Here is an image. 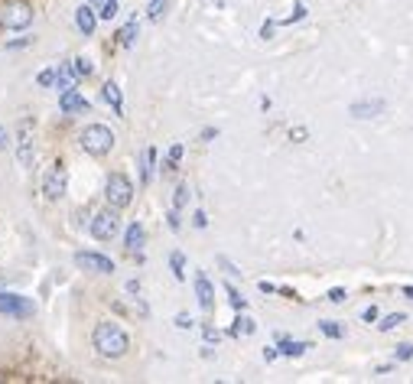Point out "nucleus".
Returning a JSON list of instances; mask_svg holds the SVG:
<instances>
[{"mask_svg":"<svg viewBox=\"0 0 413 384\" xmlns=\"http://www.w3.org/2000/svg\"><path fill=\"white\" fill-rule=\"evenodd\" d=\"M218 264H222V267H225V271H228V273H241V271H238V267H235V264L228 261L225 254H218Z\"/></svg>","mask_w":413,"mask_h":384,"instance_id":"f704fd0d","label":"nucleus"},{"mask_svg":"<svg viewBox=\"0 0 413 384\" xmlns=\"http://www.w3.org/2000/svg\"><path fill=\"white\" fill-rule=\"evenodd\" d=\"M75 267L92 271V273H114V261L111 257H104V254H98V251H78Z\"/></svg>","mask_w":413,"mask_h":384,"instance_id":"1a4fd4ad","label":"nucleus"},{"mask_svg":"<svg viewBox=\"0 0 413 384\" xmlns=\"http://www.w3.org/2000/svg\"><path fill=\"white\" fill-rule=\"evenodd\" d=\"M7 143H10V131L7 127H0V150H7Z\"/></svg>","mask_w":413,"mask_h":384,"instance_id":"79ce46f5","label":"nucleus"},{"mask_svg":"<svg viewBox=\"0 0 413 384\" xmlns=\"http://www.w3.org/2000/svg\"><path fill=\"white\" fill-rule=\"evenodd\" d=\"M394 358H397V362H410V358H413V342H404V346H397Z\"/></svg>","mask_w":413,"mask_h":384,"instance_id":"c756f323","label":"nucleus"},{"mask_svg":"<svg viewBox=\"0 0 413 384\" xmlns=\"http://www.w3.org/2000/svg\"><path fill=\"white\" fill-rule=\"evenodd\" d=\"M179 159H182V143H173V147H169V153H166V163H163V166L173 173V169L179 166Z\"/></svg>","mask_w":413,"mask_h":384,"instance_id":"b1692460","label":"nucleus"},{"mask_svg":"<svg viewBox=\"0 0 413 384\" xmlns=\"http://www.w3.org/2000/svg\"><path fill=\"white\" fill-rule=\"evenodd\" d=\"M33 23V7L23 0H7L0 10V27L3 29H27Z\"/></svg>","mask_w":413,"mask_h":384,"instance_id":"20e7f679","label":"nucleus"},{"mask_svg":"<svg viewBox=\"0 0 413 384\" xmlns=\"http://www.w3.org/2000/svg\"><path fill=\"white\" fill-rule=\"evenodd\" d=\"M345 297H348V293L342 290V287H332V290H329V300L332 303H345Z\"/></svg>","mask_w":413,"mask_h":384,"instance_id":"473e14b6","label":"nucleus"},{"mask_svg":"<svg viewBox=\"0 0 413 384\" xmlns=\"http://www.w3.org/2000/svg\"><path fill=\"white\" fill-rule=\"evenodd\" d=\"M78 69V76H92V66H88V59H72Z\"/></svg>","mask_w":413,"mask_h":384,"instance_id":"72a5a7b5","label":"nucleus"},{"mask_svg":"<svg viewBox=\"0 0 413 384\" xmlns=\"http://www.w3.org/2000/svg\"><path fill=\"white\" fill-rule=\"evenodd\" d=\"M361 319H365V322H375V319H377V306H368L365 313H361Z\"/></svg>","mask_w":413,"mask_h":384,"instance_id":"e433bc0d","label":"nucleus"},{"mask_svg":"<svg viewBox=\"0 0 413 384\" xmlns=\"http://www.w3.org/2000/svg\"><path fill=\"white\" fill-rule=\"evenodd\" d=\"M381 111H384V101H381V98H375V101H355V104H352V114H355V118H377Z\"/></svg>","mask_w":413,"mask_h":384,"instance_id":"dca6fc26","label":"nucleus"},{"mask_svg":"<svg viewBox=\"0 0 413 384\" xmlns=\"http://www.w3.org/2000/svg\"><path fill=\"white\" fill-rule=\"evenodd\" d=\"M202 332H205V339H208V342H218V332H215V329H212V326H205V329H202Z\"/></svg>","mask_w":413,"mask_h":384,"instance_id":"c03bdc74","label":"nucleus"},{"mask_svg":"<svg viewBox=\"0 0 413 384\" xmlns=\"http://www.w3.org/2000/svg\"><path fill=\"white\" fill-rule=\"evenodd\" d=\"M153 163H157V150H153V147H147V150L140 153V183H143V186H150Z\"/></svg>","mask_w":413,"mask_h":384,"instance_id":"a211bd4d","label":"nucleus"},{"mask_svg":"<svg viewBox=\"0 0 413 384\" xmlns=\"http://www.w3.org/2000/svg\"><path fill=\"white\" fill-rule=\"evenodd\" d=\"M196 297H198V306L205 309V313L215 309V287H212V280L202 271H196Z\"/></svg>","mask_w":413,"mask_h":384,"instance_id":"9d476101","label":"nucleus"},{"mask_svg":"<svg viewBox=\"0 0 413 384\" xmlns=\"http://www.w3.org/2000/svg\"><path fill=\"white\" fill-rule=\"evenodd\" d=\"M215 127H205V131H202V141H212V137H215Z\"/></svg>","mask_w":413,"mask_h":384,"instance_id":"de8ad7c7","label":"nucleus"},{"mask_svg":"<svg viewBox=\"0 0 413 384\" xmlns=\"http://www.w3.org/2000/svg\"><path fill=\"white\" fill-rule=\"evenodd\" d=\"M303 17H306V7H303V3H296L290 17H283V20H280V27H290V23H300Z\"/></svg>","mask_w":413,"mask_h":384,"instance_id":"cd10ccee","label":"nucleus"},{"mask_svg":"<svg viewBox=\"0 0 413 384\" xmlns=\"http://www.w3.org/2000/svg\"><path fill=\"white\" fill-rule=\"evenodd\" d=\"M319 332L329 339H345V326H338L332 319H319Z\"/></svg>","mask_w":413,"mask_h":384,"instance_id":"4be33fe9","label":"nucleus"},{"mask_svg":"<svg viewBox=\"0 0 413 384\" xmlns=\"http://www.w3.org/2000/svg\"><path fill=\"white\" fill-rule=\"evenodd\" d=\"M261 36H263V39H270V36H273V20H267V23L261 27Z\"/></svg>","mask_w":413,"mask_h":384,"instance_id":"58836bf2","label":"nucleus"},{"mask_svg":"<svg viewBox=\"0 0 413 384\" xmlns=\"http://www.w3.org/2000/svg\"><path fill=\"white\" fill-rule=\"evenodd\" d=\"M166 3H169V0H150V3H147V17L157 23V20L166 13Z\"/></svg>","mask_w":413,"mask_h":384,"instance_id":"393cba45","label":"nucleus"},{"mask_svg":"<svg viewBox=\"0 0 413 384\" xmlns=\"http://www.w3.org/2000/svg\"><path fill=\"white\" fill-rule=\"evenodd\" d=\"M78 69H75V62H59L56 66V88L59 92H72L78 85Z\"/></svg>","mask_w":413,"mask_h":384,"instance_id":"9b49d317","label":"nucleus"},{"mask_svg":"<svg viewBox=\"0 0 413 384\" xmlns=\"http://www.w3.org/2000/svg\"><path fill=\"white\" fill-rule=\"evenodd\" d=\"M189 202V186L182 183V186H176V199H173V208H186Z\"/></svg>","mask_w":413,"mask_h":384,"instance_id":"c85d7f7f","label":"nucleus"},{"mask_svg":"<svg viewBox=\"0 0 413 384\" xmlns=\"http://www.w3.org/2000/svg\"><path fill=\"white\" fill-rule=\"evenodd\" d=\"M101 94H104V101L111 104V111L117 114V118H124V98H121V88H117V82H104Z\"/></svg>","mask_w":413,"mask_h":384,"instance_id":"2eb2a0df","label":"nucleus"},{"mask_svg":"<svg viewBox=\"0 0 413 384\" xmlns=\"http://www.w3.org/2000/svg\"><path fill=\"white\" fill-rule=\"evenodd\" d=\"M277 342H280V355H287V358H300V355H306V348H312L310 342H293L287 336H277Z\"/></svg>","mask_w":413,"mask_h":384,"instance_id":"f3484780","label":"nucleus"},{"mask_svg":"<svg viewBox=\"0 0 413 384\" xmlns=\"http://www.w3.org/2000/svg\"><path fill=\"white\" fill-rule=\"evenodd\" d=\"M88 3H101V0H88Z\"/></svg>","mask_w":413,"mask_h":384,"instance_id":"8fccbe9b","label":"nucleus"},{"mask_svg":"<svg viewBox=\"0 0 413 384\" xmlns=\"http://www.w3.org/2000/svg\"><path fill=\"white\" fill-rule=\"evenodd\" d=\"M124 244H127V251H140L143 244H147V228L140 225V222H133L131 228H127V234H124Z\"/></svg>","mask_w":413,"mask_h":384,"instance_id":"4468645a","label":"nucleus"},{"mask_svg":"<svg viewBox=\"0 0 413 384\" xmlns=\"http://www.w3.org/2000/svg\"><path fill=\"white\" fill-rule=\"evenodd\" d=\"M17 159H20V166H33V159H36V143H33V124H29V118L20 121Z\"/></svg>","mask_w":413,"mask_h":384,"instance_id":"6e6552de","label":"nucleus"},{"mask_svg":"<svg viewBox=\"0 0 413 384\" xmlns=\"http://www.w3.org/2000/svg\"><path fill=\"white\" fill-rule=\"evenodd\" d=\"M43 88H52L56 85V69H46V72H39V78H36Z\"/></svg>","mask_w":413,"mask_h":384,"instance_id":"7c9ffc66","label":"nucleus"},{"mask_svg":"<svg viewBox=\"0 0 413 384\" xmlns=\"http://www.w3.org/2000/svg\"><path fill=\"white\" fill-rule=\"evenodd\" d=\"M92 346L98 348V355H104V358H124L127 355V348H131V339H127V332H124L117 322L104 319V322L94 326Z\"/></svg>","mask_w":413,"mask_h":384,"instance_id":"f257e3e1","label":"nucleus"},{"mask_svg":"<svg viewBox=\"0 0 413 384\" xmlns=\"http://www.w3.org/2000/svg\"><path fill=\"white\" fill-rule=\"evenodd\" d=\"M192 222H196V228H205V225H208L205 212H196V215H192Z\"/></svg>","mask_w":413,"mask_h":384,"instance_id":"ea45409f","label":"nucleus"},{"mask_svg":"<svg viewBox=\"0 0 413 384\" xmlns=\"http://www.w3.org/2000/svg\"><path fill=\"white\" fill-rule=\"evenodd\" d=\"M82 147L85 153H92V157H108L114 150V134L111 127H104V124H88L82 131Z\"/></svg>","mask_w":413,"mask_h":384,"instance_id":"f03ea898","label":"nucleus"},{"mask_svg":"<svg viewBox=\"0 0 413 384\" xmlns=\"http://www.w3.org/2000/svg\"><path fill=\"white\" fill-rule=\"evenodd\" d=\"M176 326H179V329H192V326H196V319L186 316V313H179V316H176Z\"/></svg>","mask_w":413,"mask_h":384,"instance_id":"2f4dec72","label":"nucleus"},{"mask_svg":"<svg viewBox=\"0 0 413 384\" xmlns=\"http://www.w3.org/2000/svg\"><path fill=\"white\" fill-rule=\"evenodd\" d=\"M257 287H261V293H277V287H273L270 280H261V283H257Z\"/></svg>","mask_w":413,"mask_h":384,"instance_id":"37998d69","label":"nucleus"},{"mask_svg":"<svg viewBox=\"0 0 413 384\" xmlns=\"http://www.w3.org/2000/svg\"><path fill=\"white\" fill-rule=\"evenodd\" d=\"M137 33H140V20L133 17V20H127V23H124V29L117 33V43H121V46H133Z\"/></svg>","mask_w":413,"mask_h":384,"instance_id":"6ab92c4d","label":"nucleus"},{"mask_svg":"<svg viewBox=\"0 0 413 384\" xmlns=\"http://www.w3.org/2000/svg\"><path fill=\"white\" fill-rule=\"evenodd\" d=\"M169 228H173V232H179V208H173V212H169Z\"/></svg>","mask_w":413,"mask_h":384,"instance_id":"4c0bfd02","label":"nucleus"},{"mask_svg":"<svg viewBox=\"0 0 413 384\" xmlns=\"http://www.w3.org/2000/svg\"><path fill=\"white\" fill-rule=\"evenodd\" d=\"M290 137H293L296 143H303V141H306V127H293V131H290Z\"/></svg>","mask_w":413,"mask_h":384,"instance_id":"c9c22d12","label":"nucleus"},{"mask_svg":"<svg viewBox=\"0 0 413 384\" xmlns=\"http://www.w3.org/2000/svg\"><path fill=\"white\" fill-rule=\"evenodd\" d=\"M59 108H62L66 114H75V111H88V101H85V94H78L75 88H72V92H62Z\"/></svg>","mask_w":413,"mask_h":384,"instance_id":"ddd939ff","label":"nucleus"},{"mask_svg":"<svg viewBox=\"0 0 413 384\" xmlns=\"http://www.w3.org/2000/svg\"><path fill=\"white\" fill-rule=\"evenodd\" d=\"M254 329H257V322H254L251 316H245V309H241L235 319V326H231V336H251Z\"/></svg>","mask_w":413,"mask_h":384,"instance_id":"aec40b11","label":"nucleus"},{"mask_svg":"<svg viewBox=\"0 0 413 384\" xmlns=\"http://www.w3.org/2000/svg\"><path fill=\"white\" fill-rule=\"evenodd\" d=\"M225 293H228V303H231V306H235L238 313H241V309H247V300L235 290V287H225Z\"/></svg>","mask_w":413,"mask_h":384,"instance_id":"a878e982","label":"nucleus"},{"mask_svg":"<svg viewBox=\"0 0 413 384\" xmlns=\"http://www.w3.org/2000/svg\"><path fill=\"white\" fill-rule=\"evenodd\" d=\"M121 232V215H117V208H104V212H98V215L92 218V234L98 238V241H111L114 234Z\"/></svg>","mask_w":413,"mask_h":384,"instance_id":"0eeeda50","label":"nucleus"},{"mask_svg":"<svg viewBox=\"0 0 413 384\" xmlns=\"http://www.w3.org/2000/svg\"><path fill=\"white\" fill-rule=\"evenodd\" d=\"M75 23H78V29H82L85 36H94V27H98V13H94L92 3H82V7L75 10Z\"/></svg>","mask_w":413,"mask_h":384,"instance_id":"f8f14e48","label":"nucleus"},{"mask_svg":"<svg viewBox=\"0 0 413 384\" xmlns=\"http://www.w3.org/2000/svg\"><path fill=\"white\" fill-rule=\"evenodd\" d=\"M66 189H68V166L62 159H56V163L49 166L46 179H43V196H46L49 202H59V199L66 196Z\"/></svg>","mask_w":413,"mask_h":384,"instance_id":"39448f33","label":"nucleus"},{"mask_svg":"<svg viewBox=\"0 0 413 384\" xmlns=\"http://www.w3.org/2000/svg\"><path fill=\"white\" fill-rule=\"evenodd\" d=\"M27 43H29V39H13V43H7V49H23Z\"/></svg>","mask_w":413,"mask_h":384,"instance_id":"a18cd8bd","label":"nucleus"},{"mask_svg":"<svg viewBox=\"0 0 413 384\" xmlns=\"http://www.w3.org/2000/svg\"><path fill=\"white\" fill-rule=\"evenodd\" d=\"M98 17L111 23V20L117 17V0H101V13H98Z\"/></svg>","mask_w":413,"mask_h":384,"instance_id":"bb28decb","label":"nucleus"},{"mask_svg":"<svg viewBox=\"0 0 413 384\" xmlns=\"http://www.w3.org/2000/svg\"><path fill=\"white\" fill-rule=\"evenodd\" d=\"M404 322H407V316H404V313H391V316H384L381 322H377V329H381V332H391V329L404 326Z\"/></svg>","mask_w":413,"mask_h":384,"instance_id":"5701e85b","label":"nucleus"},{"mask_svg":"<svg viewBox=\"0 0 413 384\" xmlns=\"http://www.w3.org/2000/svg\"><path fill=\"white\" fill-rule=\"evenodd\" d=\"M404 297L407 300H413V287H404Z\"/></svg>","mask_w":413,"mask_h":384,"instance_id":"09e8293b","label":"nucleus"},{"mask_svg":"<svg viewBox=\"0 0 413 384\" xmlns=\"http://www.w3.org/2000/svg\"><path fill=\"white\" fill-rule=\"evenodd\" d=\"M277 355H280V352H277V348H263V362H277Z\"/></svg>","mask_w":413,"mask_h":384,"instance_id":"a19ab883","label":"nucleus"},{"mask_svg":"<svg viewBox=\"0 0 413 384\" xmlns=\"http://www.w3.org/2000/svg\"><path fill=\"white\" fill-rule=\"evenodd\" d=\"M127 293H140V280H127Z\"/></svg>","mask_w":413,"mask_h":384,"instance_id":"49530a36","label":"nucleus"},{"mask_svg":"<svg viewBox=\"0 0 413 384\" xmlns=\"http://www.w3.org/2000/svg\"><path fill=\"white\" fill-rule=\"evenodd\" d=\"M104 199H108V206L111 208H127L133 202V183L124 173H111L108 183H104Z\"/></svg>","mask_w":413,"mask_h":384,"instance_id":"7ed1b4c3","label":"nucleus"},{"mask_svg":"<svg viewBox=\"0 0 413 384\" xmlns=\"http://www.w3.org/2000/svg\"><path fill=\"white\" fill-rule=\"evenodd\" d=\"M169 267H173V277H176V280H186V257H182V251L169 254Z\"/></svg>","mask_w":413,"mask_h":384,"instance_id":"412c9836","label":"nucleus"},{"mask_svg":"<svg viewBox=\"0 0 413 384\" xmlns=\"http://www.w3.org/2000/svg\"><path fill=\"white\" fill-rule=\"evenodd\" d=\"M33 313H36V303L29 300V297L0 290V316H7V319H29Z\"/></svg>","mask_w":413,"mask_h":384,"instance_id":"423d86ee","label":"nucleus"}]
</instances>
